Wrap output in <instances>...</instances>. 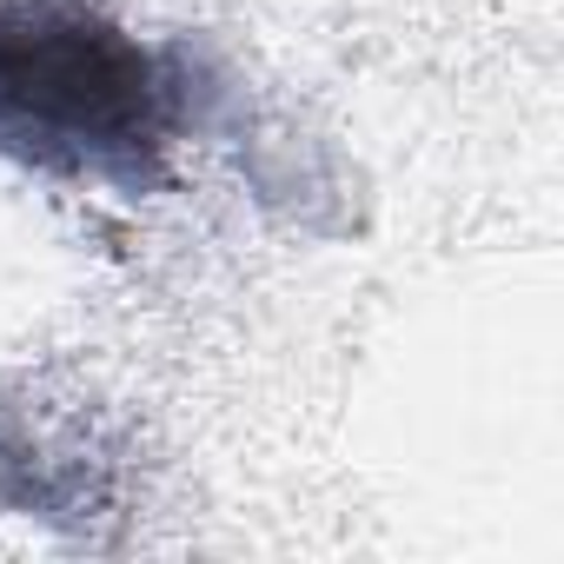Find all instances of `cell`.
<instances>
[{
  "instance_id": "1",
  "label": "cell",
  "mask_w": 564,
  "mask_h": 564,
  "mask_svg": "<svg viewBox=\"0 0 564 564\" xmlns=\"http://www.w3.org/2000/svg\"><path fill=\"white\" fill-rule=\"evenodd\" d=\"M199 120L206 87L186 47L94 0H0V160L21 173L147 199Z\"/></svg>"
}]
</instances>
